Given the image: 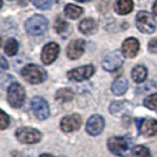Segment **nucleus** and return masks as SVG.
<instances>
[{
	"label": "nucleus",
	"mask_w": 157,
	"mask_h": 157,
	"mask_svg": "<svg viewBox=\"0 0 157 157\" xmlns=\"http://www.w3.org/2000/svg\"><path fill=\"white\" fill-rule=\"evenodd\" d=\"M140 51V43L136 38H128L122 45V53L126 58H134Z\"/></svg>",
	"instance_id": "obj_15"
},
{
	"label": "nucleus",
	"mask_w": 157,
	"mask_h": 157,
	"mask_svg": "<svg viewBox=\"0 0 157 157\" xmlns=\"http://www.w3.org/2000/svg\"><path fill=\"white\" fill-rule=\"evenodd\" d=\"M56 99L57 101H59V102L62 103H66V102H70L73 99V97H75V94L73 92L69 90V89H60V90H58L57 92H56Z\"/></svg>",
	"instance_id": "obj_22"
},
{
	"label": "nucleus",
	"mask_w": 157,
	"mask_h": 157,
	"mask_svg": "<svg viewBox=\"0 0 157 157\" xmlns=\"http://www.w3.org/2000/svg\"><path fill=\"white\" fill-rule=\"evenodd\" d=\"M31 2L36 7L40 8V10H50L51 8L50 0H31Z\"/></svg>",
	"instance_id": "obj_26"
},
{
	"label": "nucleus",
	"mask_w": 157,
	"mask_h": 157,
	"mask_svg": "<svg viewBox=\"0 0 157 157\" xmlns=\"http://www.w3.org/2000/svg\"><path fill=\"white\" fill-rule=\"evenodd\" d=\"M144 106L150 110L157 111V94H154L144 99Z\"/></svg>",
	"instance_id": "obj_25"
},
{
	"label": "nucleus",
	"mask_w": 157,
	"mask_h": 157,
	"mask_svg": "<svg viewBox=\"0 0 157 157\" xmlns=\"http://www.w3.org/2000/svg\"><path fill=\"white\" fill-rule=\"evenodd\" d=\"M32 110L38 119H46L50 116V106L43 97H34L32 99Z\"/></svg>",
	"instance_id": "obj_9"
},
{
	"label": "nucleus",
	"mask_w": 157,
	"mask_h": 157,
	"mask_svg": "<svg viewBox=\"0 0 157 157\" xmlns=\"http://www.w3.org/2000/svg\"><path fill=\"white\" fill-rule=\"evenodd\" d=\"M23 78L31 84H40L47 78L46 71L34 64H29L21 70Z\"/></svg>",
	"instance_id": "obj_1"
},
{
	"label": "nucleus",
	"mask_w": 157,
	"mask_h": 157,
	"mask_svg": "<svg viewBox=\"0 0 157 157\" xmlns=\"http://www.w3.org/2000/svg\"><path fill=\"white\" fill-rule=\"evenodd\" d=\"M138 122V129L140 132L145 137H151L157 134V121L154 118L148 119H140Z\"/></svg>",
	"instance_id": "obj_14"
},
{
	"label": "nucleus",
	"mask_w": 157,
	"mask_h": 157,
	"mask_svg": "<svg viewBox=\"0 0 157 157\" xmlns=\"http://www.w3.org/2000/svg\"><path fill=\"white\" fill-rule=\"evenodd\" d=\"M40 157H55V156H52V155H50V154H44V155H41Z\"/></svg>",
	"instance_id": "obj_31"
},
{
	"label": "nucleus",
	"mask_w": 157,
	"mask_h": 157,
	"mask_svg": "<svg viewBox=\"0 0 157 157\" xmlns=\"http://www.w3.org/2000/svg\"><path fill=\"white\" fill-rule=\"evenodd\" d=\"M10 117L6 115V112L4 110H1V129L5 130L8 125H10Z\"/></svg>",
	"instance_id": "obj_27"
},
{
	"label": "nucleus",
	"mask_w": 157,
	"mask_h": 157,
	"mask_svg": "<svg viewBox=\"0 0 157 157\" xmlns=\"http://www.w3.org/2000/svg\"><path fill=\"white\" fill-rule=\"evenodd\" d=\"M7 101L12 108L18 109V108L23 106L24 101H25V90L20 84L13 83L11 86L8 87Z\"/></svg>",
	"instance_id": "obj_5"
},
{
	"label": "nucleus",
	"mask_w": 157,
	"mask_h": 157,
	"mask_svg": "<svg viewBox=\"0 0 157 157\" xmlns=\"http://www.w3.org/2000/svg\"><path fill=\"white\" fill-rule=\"evenodd\" d=\"M18 50H19V44L13 38H10L4 45V51L7 56H14L18 52Z\"/></svg>",
	"instance_id": "obj_23"
},
{
	"label": "nucleus",
	"mask_w": 157,
	"mask_h": 157,
	"mask_svg": "<svg viewBox=\"0 0 157 157\" xmlns=\"http://www.w3.org/2000/svg\"><path fill=\"white\" fill-rule=\"evenodd\" d=\"M59 51H60V47H59L58 44L48 43L47 45L44 46L43 52H41V60H43V63L46 64V65L52 64L58 58Z\"/></svg>",
	"instance_id": "obj_11"
},
{
	"label": "nucleus",
	"mask_w": 157,
	"mask_h": 157,
	"mask_svg": "<svg viewBox=\"0 0 157 157\" xmlns=\"http://www.w3.org/2000/svg\"><path fill=\"white\" fill-rule=\"evenodd\" d=\"M105 121L99 115H94L87 119L86 122V131L91 136H97L104 130Z\"/></svg>",
	"instance_id": "obj_10"
},
{
	"label": "nucleus",
	"mask_w": 157,
	"mask_h": 157,
	"mask_svg": "<svg viewBox=\"0 0 157 157\" xmlns=\"http://www.w3.org/2000/svg\"><path fill=\"white\" fill-rule=\"evenodd\" d=\"M48 29V21L44 16H33L25 23V30L30 36H40Z\"/></svg>",
	"instance_id": "obj_2"
},
{
	"label": "nucleus",
	"mask_w": 157,
	"mask_h": 157,
	"mask_svg": "<svg viewBox=\"0 0 157 157\" xmlns=\"http://www.w3.org/2000/svg\"><path fill=\"white\" fill-rule=\"evenodd\" d=\"M94 73V67L92 65H85V66H80L77 69L69 71L67 73V78L72 82H84L92 77Z\"/></svg>",
	"instance_id": "obj_8"
},
{
	"label": "nucleus",
	"mask_w": 157,
	"mask_h": 157,
	"mask_svg": "<svg viewBox=\"0 0 157 157\" xmlns=\"http://www.w3.org/2000/svg\"><path fill=\"white\" fill-rule=\"evenodd\" d=\"M55 29L58 34H60L62 37H67L69 33L71 32V26L69 23H66L65 20H63L62 18H58L56 20Z\"/></svg>",
	"instance_id": "obj_20"
},
{
	"label": "nucleus",
	"mask_w": 157,
	"mask_h": 157,
	"mask_svg": "<svg viewBox=\"0 0 157 157\" xmlns=\"http://www.w3.org/2000/svg\"><path fill=\"white\" fill-rule=\"evenodd\" d=\"M115 10L121 16L129 14L134 10V1L132 0H117L115 5Z\"/></svg>",
	"instance_id": "obj_16"
},
{
	"label": "nucleus",
	"mask_w": 157,
	"mask_h": 157,
	"mask_svg": "<svg viewBox=\"0 0 157 157\" xmlns=\"http://www.w3.org/2000/svg\"><path fill=\"white\" fill-rule=\"evenodd\" d=\"M123 63H124L123 55L119 51H113V52H110L109 55L104 58L103 67H104V70L108 71V72H112V71L118 70L123 65Z\"/></svg>",
	"instance_id": "obj_7"
},
{
	"label": "nucleus",
	"mask_w": 157,
	"mask_h": 157,
	"mask_svg": "<svg viewBox=\"0 0 157 157\" xmlns=\"http://www.w3.org/2000/svg\"><path fill=\"white\" fill-rule=\"evenodd\" d=\"M64 12H65V16L67 18L77 19V18H79L83 14V8L79 7V6H76V5H72V4H69V5L65 6Z\"/></svg>",
	"instance_id": "obj_21"
},
{
	"label": "nucleus",
	"mask_w": 157,
	"mask_h": 157,
	"mask_svg": "<svg viewBox=\"0 0 157 157\" xmlns=\"http://www.w3.org/2000/svg\"><path fill=\"white\" fill-rule=\"evenodd\" d=\"M136 26L144 34H151L156 30V20L149 12L142 11L136 17Z\"/></svg>",
	"instance_id": "obj_3"
},
{
	"label": "nucleus",
	"mask_w": 157,
	"mask_h": 157,
	"mask_svg": "<svg viewBox=\"0 0 157 157\" xmlns=\"http://www.w3.org/2000/svg\"><path fill=\"white\" fill-rule=\"evenodd\" d=\"M84 50H85V41L83 39H76L72 40L69 46L66 48V55L67 57L72 59V60H76L82 57V55L84 53Z\"/></svg>",
	"instance_id": "obj_13"
},
{
	"label": "nucleus",
	"mask_w": 157,
	"mask_h": 157,
	"mask_svg": "<svg viewBox=\"0 0 157 157\" xmlns=\"http://www.w3.org/2000/svg\"><path fill=\"white\" fill-rule=\"evenodd\" d=\"M130 157H151V154L148 148L143 145H137L131 150Z\"/></svg>",
	"instance_id": "obj_24"
},
{
	"label": "nucleus",
	"mask_w": 157,
	"mask_h": 157,
	"mask_svg": "<svg viewBox=\"0 0 157 157\" xmlns=\"http://www.w3.org/2000/svg\"><path fill=\"white\" fill-rule=\"evenodd\" d=\"M108 148L113 155L123 157L130 150V142L125 137H121V136L111 137L108 141Z\"/></svg>",
	"instance_id": "obj_4"
},
{
	"label": "nucleus",
	"mask_w": 157,
	"mask_h": 157,
	"mask_svg": "<svg viewBox=\"0 0 157 157\" xmlns=\"http://www.w3.org/2000/svg\"><path fill=\"white\" fill-rule=\"evenodd\" d=\"M76 1H78V2H89L91 0H76Z\"/></svg>",
	"instance_id": "obj_32"
},
{
	"label": "nucleus",
	"mask_w": 157,
	"mask_h": 157,
	"mask_svg": "<svg viewBox=\"0 0 157 157\" xmlns=\"http://www.w3.org/2000/svg\"><path fill=\"white\" fill-rule=\"evenodd\" d=\"M149 51L151 53H157V38H154L149 41Z\"/></svg>",
	"instance_id": "obj_28"
},
{
	"label": "nucleus",
	"mask_w": 157,
	"mask_h": 157,
	"mask_svg": "<svg viewBox=\"0 0 157 157\" xmlns=\"http://www.w3.org/2000/svg\"><path fill=\"white\" fill-rule=\"evenodd\" d=\"M80 125H82V117L77 113L69 115V116L64 117L60 122V128L64 132L76 131L80 128Z\"/></svg>",
	"instance_id": "obj_12"
},
{
	"label": "nucleus",
	"mask_w": 157,
	"mask_h": 157,
	"mask_svg": "<svg viewBox=\"0 0 157 157\" xmlns=\"http://www.w3.org/2000/svg\"><path fill=\"white\" fill-rule=\"evenodd\" d=\"M128 86H129L128 80H126L125 78H123V77H119V78H117L112 83L111 90H112L113 94H116V96H122V94H124L126 92Z\"/></svg>",
	"instance_id": "obj_18"
},
{
	"label": "nucleus",
	"mask_w": 157,
	"mask_h": 157,
	"mask_svg": "<svg viewBox=\"0 0 157 157\" xmlns=\"http://www.w3.org/2000/svg\"><path fill=\"white\" fill-rule=\"evenodd\" d=\"M1 69L2 70H6L7 69V62H6V59L4 57H1Z\"/></svg>",
	"instance_id": "obj_29"
},
{
	"label": "nucleus",
	"mask_w": 157,
	"mask_h": 157,
	"mask_svg": "<svg viewBox=\"0 0 157 157\" xmlns=\"http://www.w3.org/2000/svg\"><path fill=\"white\" fill-rule=\"evenodd\" d=\"M79 31L86 36H91L97 31V23L91 18H86L79 24Z\"/></svg>",
	"instance_id": "obj_17"
},
{
	"label": "nucleus",
	"mask_w": 157,
	"mask_h": 157,
	"mask_svg": "<svg viewBox=\"0 0 157 157\" xmlns=\"http://www.w3.org/2000/svg\"><path fill=\"white\" fill-rule=\"evenodd\" d=\"M18 141L24 144H34L41 140V132L32 128H20L16 132Z\"/></svg>",
	"instance_id": "obj_6"
},
{
	"label": "nucleus",
	"mask_w": 157,
	"mask_h": 157,
	"mask_svg": "<svg viewBox=\"0 0 157 157\" xmlns=\"http://www.w3.org/2000/svg\"><path fill=\"white\" fill-rule=\"evenodd\" d=\"M152 11H154V14H155V16H157V0H156V2L154 4V7H152Z\"/></svg>",
	"instance_id": "obj_30"
},
{
	"label": "nucleus",
	"mask_w": 157,
	"mask_h": 157,
	"mask_svg": "<svg viewBox=\"0 0 157 157\" xmlns=\"http://www.w3.org/2000/svg\"><path fill=\"white\" fill-rule=\"evenodd\" d=\"M53 1H56V2H58V1H59V0H53Z\"/></svg>",
	"instance_id": "obj_33"
},
{
	"label": "nucleus",
	"mask_w": 157,
	"mask_h": 157,
	"mask_svg": "<svg viewBox=\"0 0 157 157\" xmlns=\"http://www.w3.org/2000/svg\"><path fill=\"white\" fill-rule=\"evenodd\" d=\"M131 77L134 79V82H136L137 84H141L143 83L147 77H148V70L145 66L143 65H137L132 69V72H131Z\"/></svg>",
	"instance_id": "obj_19"
}]
</instances>
